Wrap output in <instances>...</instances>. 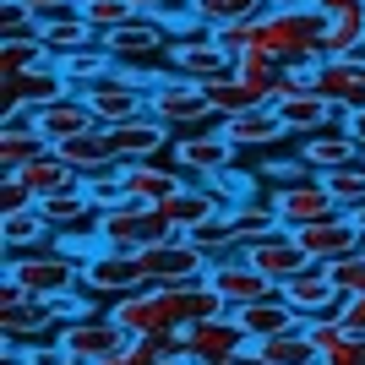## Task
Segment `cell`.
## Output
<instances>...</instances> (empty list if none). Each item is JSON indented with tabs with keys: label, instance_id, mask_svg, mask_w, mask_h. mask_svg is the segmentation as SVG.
Masks as SVG:
<instances>
[{
	"label": "cell",
	"instance_id": "6da1fadb",
	"mask_svg": "<svg viewBox=\"0 0 365 365\" xmlns=\"http://www.w3.org/2000/svg\"><path fill=\"white\" fill-rule=\"evenodd\" d=\"M322 38H327V11L317 6H262L257 11V49H267L278 66H322Z\"/></svg>",
	"mask_w": 365,
	"mask_h": 365
},
{
	"label": "cell",
	"instance_id": "d6a6232c",
	"mask_svg": "<svg viewBox=\"0 0 365 365\" xmlns=\"http://www.w3.org/2000/svg\"><path fill=\"white\" fill-rule=\"evenodd\" d=\"M16 180L28 185L33 197H49V191H71V185H82V175H76V169L66 164L61 153L49 148V153H38L28 169H16Z\"/></svg>",
	"mask_w": 365,
	"mask_h": 365
},
{
	"label": "cell",
	"instance_id": "8fae6325",
	"mask_svg": "<svg viewBox=\"0 0 365 365\" xmlns=\"http://www.w3.org/2000/svg\"><path fill=\"white\" fill-rule=\"evenodd\" d=\"M131 289H148V278H142V262H137V257L98 245V251L82 262V294H88V300L115 305L120 294H131Z\"/></svg>",
	"mask_w": 365,
	"mask_h": 365
},
{
	"label": "cell",
	"instance_id": "680465c9",
	"mask_svg": "<svg viewBox=\"0 0 365 365\" xmlns=\"http://www.w3.org/2000/svg\"><path fill=\"white\" fill-rule=\"evenodd\" d=\"M224 365H262V360H257L251 349H245V354H235V360H224Z\"/></svg>",
	"mask_w": 365,
	"mask_h": 365
},
{
	"label": "cell",
	"instance_id": "7bdbcfd3",
	"mask_svg": "<svg viewBox=\"0 0 365 365\" xmlns=\"http://www.w3.org/2000/svg\"><path fill=\"white\" fill-rule=\"evenodd\" d=\"M82 16L93 22V33L104 38V33H115V28H125V22H137V6L131 0H82Z\"/></svg>",
	"mask_w": 365,
	"mask_h": 365
},
{
	"label": "cell",
	"instance_id": "ab89813d",
	"mask_svg": "<svg viewBox=\"0 0 365 365\" xmlns=\"http://www.w3.org/2000/svg\"><path fill=\"white\" fill-rule=\"evenodd\" d=\"M98 44V33H93L88 16H66V22H49L44 28V49L55 55V61H66V55H76V49Z\"/></svg>",
	"mask_w": 365,
	"mask_h": 365
},
{
	"label": "cell",
	"instance_id": "4316f807",
	"mask_svg": "<svg viewBox=\"0 0 365 365\" xmlns=\"http://www.w3.org/2000/svg\"><path fill=\"white\" fill-rule=\"evenodd\" d=\"M224 137L235 142V153H245V148L278 153L289 131H284V120H278L273 104H257V109H245V115H235V120H224Z\"/></svg>",
	"mask_w": 365,
	"mask_h": 365
},
{
	"label": "cell",
	"instance_id": "f907efd6",
	"mask_svg": "<svg viewBox=\"0 0 365 365\" xmlns=\"http://www.w3.org/2000/svg\"><path fill=\"white\" fill-rule=\"evenodd\" d=\"M33 207H38V197H33L16 175H6V180H0V218L6 213H33Z\"/></svg>",
	"mask_w": 365,
	"mask_h": 365
},
{
	"label": "cell",
	"instance_id": "9c48e42d",
	"mask_svg": "<svg viewBox=\"0 0 365 365\" xmlns=\"http://www.w3.org/2000/svg\"><path fill=\"white\" fill-rule=\"evenodd\" d=\"M235 142L224 137V125L218 131H185V137H175V148H169V164L180 169L185 180H218V175H229L235 169Z\"/></svg>",
	"mask_w": 365,
	"mask_h": 365
},
{
	"label": "cell",
	"instance_id": "d6986e66",
	"mask_svg": "<svg viewBox=\"0 0 365 365\" xmlns=\"http://www.w3.org/2000/svg\"><path fill=\"white\" fill-rule=\"evenodd\" d=\"M278 294L300 311V317H338V305H344V289L333 284V273L327 267H305V273H294V278H284L278 284Z\"/></svg>",
	"mask_w": 365,
	"mask_h": 365
},
{
	"label": "cell",
	"instance_id": "cb8c5ba5",
	"mask_svg": "<svg viewBox=\"0 0 365 365\" xmlns=\"http://www.w3.org/2000/svg\"><path fill=\"white\" fill-rule=\"evenodd\" d=\"M158 213L169 218V229H175V235H191V229H202L207 224V218H218V213H229V202L218 197L213 185H185V191H175V197L164 202V207H158Z\"/></svg>",
	"mask_w": 365,
	"mask_h": 365
},
{
	"label": "cell",
	"instance_id": "1f68e13d",
	"mask_svg": "<svg viewBox=\"0 0 365 365\" xmlns=\"http://www.w3.org/2000/svg\"><path fill=\"white\" fill-rule=\"evenodd\" d=\"M322 55H327V61H360L365 55V0L349 6V11H338V16H327Z\"/></svg>",
	"mask_w": 365,
	"mask_h": 365
},
{
	"label": "cell",
	"instance_id": "b9f144b4",
	"mask_svg": "<svg viewBox=\"0 0 365 365\" xmlns=\"http://www.w3.org/2000/svg\"><path fill=\"white\" fill-rule=\"evenodd\" d=\"M207 104H213L218 120H235V115H245V109H257L262 98L245 88L240 76H229V82H213V88H207Z\"/></svg>",
	"mask_w": 365,
	"mask_h": 365
},
{
	"label": "cell",
	"instance_id": "db71d44e",
	"mask_svg": "<svg viewBox=\"0 0 365 365\" xmlns=\"http://www.w3.org/2000/svg\"><path fill=\"white\" fill-rule=\"evenodd\" d=\"M344 125H349V137H354V148L365 153V109H349V115H344Z\"/></svg>",
	"mask_w": 365,
	"mask_h": 365
},
{
	"label": "cell",
	"instance_id": "5bb4252c",
	"mask_svg": "<svg viewBox=\"0 0 365 365\" xmlns=\"http://www.w3.org/2000/svg\"><path fill=\"white\" fill-rule=\"evenodd\" d=\"M354 158H365L360 148H354L349 125L333 120L322 125V131H311V137H300V148H294V164L305 169V175H333V169H349Z\"/></svg>",
	"mask_w": 365,
	"mask_h": 365
},
{
	"label": "cell",
	"instance_id": "277c9868",
	"mask_svg": "<svg viewBox=\"0 0 365 365\" xmlns=\"http://www.w3.org/2000/svg\"><path fill=\"white\" fill-rule=\"evenodd\" d=\"M98 240H104L109 251L142 257L148 245L175 240V229H169V218L158 213V207H148V202H125V207H115V213H98Z\"/></svg>",
	"mask_w": 365,
	"mask_h": 365
},
{
	"label": "cell",
	"instance_id": "7a4b0ae2",
	"mask_svg": "<svg viewBox=\"0 0 365 365\" xmlns=\"http://www.w3.org/2000/svg\"><path fill=\"white\" fill-rule=\"evenodd\" d=\"M6 278L22 284L33 300L82 294V262L71 251H16V257H6Z\"/></svg>",
	"mask_w": 365,
	"mask_h": 365
},
{
	"label": "cell",
	"instance_id": "7dc6e473",
	"mask_svg": "<svg viewBox=\"0 0 365 365\" xmlns=\"http://www.w3.org/2000/svg\"><path fill=\"white\" fill-rule=\"evenodd\" d=\"M125 169V164H120ZM88 185V202H93V213H115V207H125V185H120V175H98V180H82Z\"/></svg>",
	"mask_w": 365,
	"mask_h": 365
},
{
	"label": "cell",
	"instance_id": "681fc988",
	"mask_svg": "<svg viewBox=\"0 0 365 365\" xmlns=\"http://www.w3.org/2000/svg\"><path fill=\"white\" fill-rule=\"evenodd\" d=\"M327 273H333V284H338L344 294H365V251H354V257L333 262Z\"/></svg>",
	"mask_w": 365,
	"mask_h": 365
},
{
	"label": "cell",
	"instance_id": "11a10c76",
	"mask_svg": "<svg viewBox=\"0 0 365 365\" xmlns=\"http://www.w3.org/2000/svg\"><path fill=\"white\" fill-rule=\"evenodd\" d=\"M305 6H317V11L338 16V11H349V6H360V0H305Z\"/></svg>",
	"mask_w": 365,
	"mask_h": 365
},
{
	"label": "cell",
	"instance_id": "f546056e",
	"mask_svg": "<svg viewBox=\"0 0 365 365\" xmlns=\"http://www.w3.org/2000/svg\"><path fill=\"white\" fill-rule=\"evenodd\" d=\"M273 109H278V120H284V131H289V137H311V131H322V125L344 120V115H338V104H327L317 88L289 93V98H278Z\"/></svg>",
	"mask_w": 365,
	"mask_h": 365
},
{
	"label": "cell",
	"instance_id": "ba28073f",
	"mask_svg": "<svg viewBox=\"0 0 365 365\" xmlns=\"http://www.w3.org/2000/svg\"><path fill=\"white\" fill-rule=\"evenodd\" d=\"M137 262H142L148 289H180V284H202V278H207V267H213V262L202 257V251L185 240V235H175V240H164V245H148Z\"/></svg>",
	"mask_w": 365,
	"mask_h": 365
},
{
	"label": "cell",
	"instance_id": "7c38bea8",
	"mask_svg": "<svg viewBox=\"0 0 365 365\" xmlns=\"http://www.w3.org/2000/svg\"><path fill=\"white\" fill-rule=\"evenodd\" d=\"M294 240H300V251L317 267H333V262L354 257V251H365V229L354 224L349 213H333V218H322V224H305L294 229Z\"/></svg>",
	"mask_w": 365,
	"mask_h": 365
},
{
	"label": "cell",
	"instance_id": "836d02e7",
	"mask_svg": "<svg viewBox=\"0 0 365 365\" xmlns=\"http://www.w3.org/2000/svg\"><path fill=\"white\" fill-rule=\"evenodd\" d=\"M229 224H235L240 245H257V240H273V235H284V218L273 213V202H267V197L245 202V207H229Z\"/></svg>",
	"mask_w": 365,
	"mask_h": 365
},
{
	"label": "cell",
	"instance_id": "9f6ffc18",
	"mask_svg": "<svg viewBox=\"0 0 365 365\" xmlns=\"http://www.w3.org/2000/svg\"><path fill=\"white\" fill-rule=\"evenodd\" d=\"M131 6H137L142 16H158V11H164V6H169V0H131Z\"/></svg>",
	"mask_w": 365,
	"mask_h": 365
},
{
	"label": "cell",
	"instance_id": "74e56055",
	"mask_svg": "<svg viewBox=\"0 0 365 365\" xmlns=\"http://www.w3.org/2000/svg\"><path fill=\"white\" fill-rule=\"evenodd\" d=\"M66 82H71V93H88L98 88L109 71H115V61H109V49L104 44H88V49H76V55H66Z\"/></svg>",
	"mask_w": 365,
	"mask_h": 365
},
{
	"label": "cell",
	"instance_id": "c3c4849f",
	"mask_svg": "<svg viewBox=\"0 0 365 365\" xmlns=\"http://www.w3.org/2000/svg\"><path fill=\"white\" fill-rule=\"evenodd\" d=\"M213 38H218V49H224L229 61H240L245 49L257 44V16H245V22H224V28H213Z\"/></svg>",
	"mask_w": 365,
	"mask_h": 365
},
{
	"label": "cell",
	"instance_id": "83f0119b",
	"mask_svg": "<svg viewBox=\"0 0 365 365\" xmlns=\"http://www.w3.org/2000/svg\"><path fill=\"white\" fill-rule=\"evenodd\" d=\"M66 158V164L82 175V180H98V175H120V153H115V142H109V131L98 125V131H88V137H71L66 148H55Z\"/></svg>",
	"mask_w": 365,
	"mask_h": 365
},
{
	"label": "cell",
	"instance_id": "8992f818",
	"mask_svg": "<svg viewBox=\"0 0 365 365\" xmlns=\"http://www.w3.org/2000/svg\"><path fill=\"white\" fill-rule=\"evenodd\" d=\"M98 44L109 49V61H115V66H125V71H148V61H164L169 49H175V33H169L158 16H137V22H125V28L104 33ZM148 76H158V82H164L169 71H148Z\"/></svg>",
	"mask_w": 365,
	"mask_h": 365
},
{
	"label": "cell",
	"instance_id": "4dcf8cb0",
	"mask_svg": "<svg viewBox=\"0 0 365 365\" xmlns=\"http://www.w3.org/2000/svg\"><path fill=\"white\" fill-rule=\"evenodd\" d=\"M38 213H44V224L55 229V240H61V235H76V224L98 229V213H93V202H88V185H71V191H49V197H38Z\"/></svg>",
	"mask_w": 365,
	"mask_h": 365
},
{
	"label": "cell",
	"instance_id": "603a6c76",
	"mask_svg": "<svg viewBox=\"0 0 365 365\" xmlns=\"http://www.w3.org/2000/svg\"><path fill=\"white\" fill-rule=\"evenodd\" d=\"M38 153H49V142L38 137L33 115H28V109H11V115L0 120V175H16V169H28Z\"/></svg>",
	"mask_w": 365,
	"mask_h": 365
},
{
	"label": "cell",
	"instance_id": "e0dca14e",
	"mask_svg": "<svg viewBox=\"0 0 365 365\" xmlns=\"http://www.w3.org/2000/svg\"><path fill=\"white\" fill-rule=\"evenodd\" d=\"M104 311L120 322L131 338H164V333H180V327L169 322V305H164V294H158V289H131V294H120L115 305H104Z\"/></svg>",
	"mask_w": 365,
	"mask_h": 365
},
{
	"label": "cell",
	"instance_id": "60d3db41",
	"mask_svg": "<svg viewBox=\"0 0 365 365\" xmlns=\"http://www.w3.org/2000/svg\"><path fill=\"white\" fill-rule=\"evenodd\" d=\"M322 185L333 191V202L344 207V213L365 207V158H354L349 169H333V175H322Z\"/></svg>",
	"mask_w": 365,
	"mask_h": 365
},
{
	"label": "cell",
	"instance_id": "d590c367",
	"mask_svg": "<svg viewBox=\"0 0 365 365\" xmlns=\"http://www.w3.org/2000/svg\"><path fill=\"white\" fill-rule=\"evenodd\" d=\"M251 354H257L262 365H322L317 349H311V338L300 333H278V338H262V344H251Z\"/></svg>",
	"mask_w": 365,
	"mask_h": 365
},
{
	"label": "cell",
	"instance_id": "ee69618b",
	"mask_svg": "<svg viewBox=\"0 0 365 365\" xmlns=\"http://www.w3.org/2000/svg\"><path fill=\"white\" fill-rule=\"evenodd\" d=\"M55 61L44 49V38H28V44H0V82H11V76H22L28 66H44Z\"/></svg>",
	"mask_w": 365,
	"mask_h": 365
},
{
	"label": "cell",
	"instance_id": "e575fe53",
	"mask_svg": "<svg viewBox=\"0 0 365 365\" xmlns=\"http://www.w3.org/2000/svg\"><path fill=\"white\" fill-rule=\"evenodd\" d=\"M235 76H240L245 88L257 93L262 104H273V98H278V76H284V66H278L273 55H267V49H257V44H251V49L240 55V61H235Z\"/></svg>",
	"mask_w": 365,
	"mask_h": 365
},
{
	"label": "cell",
	"instance_id": "f5cc1de1",
	"mask_svg": "<svg viewBox=\"0 0 365 365\" xmlns=\"http://www.w3.org/2000/svg\"><path fill=\"white\" fill-rule=\"evenodd\" d=\"M338 322H344L354 338H365V294H344V305H338Z\"/></svg>",
	"mask_w": 365,
	"mask_h": 365
},
{
	"label": "cell",
	"instance_id": "d4e9b609",
	"mask_svg": "<svg viewBox=\"0 0 365 365\" xmlns=\"http://www.w3.org/2000/svg\"><path fill=\"white\" fill-rule=\"evenodd\" d=\"M229 317L240 322V333L251 338V344H262V338H278V333H300L305 317L294 311L284 294H273V300H257V305H240V311H229Z\"/></svg>",
	"mask_w": 365,
	"mask_h": 365
},
{
	"label": "cell",
	"instance_id": "f6af8a7d",
	"mask_svg": "<svg viewBox=\"0 0 365 365\" xmlns=\"http://www.w3.org/2000/svg\"><path fill=\"white\" fill-rule=\"evenodd\" d=\"M267 0H197V22L207 28H224V22H245V16H257Z\"/></svg>",
	"mask_w": 365,
	"mask_h": 365
},
{
	"label": "cell",
	"instance_id": "f35d334b",
	"mask_svg": "<svg viewBox=\"0 0 365 365\" xmlns=\"http://www.w3.org/2000/svg\"><path fill=\"white\" fill-rule=\"evenodd\" d=\"M55 229L44 224V213L33 207V213H6L0 218V240H6V257H16V251H38V240H49Z\"/></svg>",
	"mask_w": 365,
	"mask_h": 365
},
{
	"label": "cell",
	"instance_id": "6f0895ef",
	"mask_svg": "<svg viewBox=\"0 0 365 365\" xmlns=\"http://www.w3.org/2000/svg\"><path fill=\"white\" fill-rule=\"evenodd\" d=\"M98 365H142V360L131 349H120V354H109V360H98Z\"/></svg>",
	"mask_w": 365,
	"mask_h": 365
},
{
	"label": "cell",
	"instance_id": "484cf974",
	"mask_svg": "<svg viewBox=\"0 0 365 365\" xmlns=\"http://www.w3.org/2000/svg\"><path fill=\"white\" fill-rule=\"evenodd\" d=\"M245 262H251L262 278H273V284H284V278H294V273L311 267V257H305L300 240H294V229H284V235H273V240L245 245Z\"/></svg>",
	"mask_w": 365,
	"mask_h": 365
},
{
	"label": "cell",
	"instance_id": "3957f363",
	"mask_svg": "<svg viewBox=\"0 0 365 365\" xmlns=\"http://www.w3.org/2000/svg\"><path fill=\"white\" fill-rule=\"evenodd\" d=\"M148 115H158L175 137H185V131H218L224 125L213 115V104H207V88H197V82H185L175 71L148 93Z\"/></svg>",
	"mask_w": 365,
	"mask_h": 365
},
{
	"label": "cell",
	"instance_id": "f1b7e54d",
	"mask_svg": "<svg viewBox=\"0 0 365 365\" xmlns=\"http://www.w3.org/2000/svg\"><path fill=\"white\" fill-rule=\"evenodd\" d=\"M317 93L327 98V104H338V115L365 109V61H322Z\"/></svg>",
	"mask_w": 365,
	"mask_h": 365
},
{
	"label": "cell",
	"instance_id": "52a82bcc",
	"mask_svg": "<svg viewBox=\"0 0 365 365\" xmlns=\"http://www.w3.org/2000/svg\"><path fill=\"white\" fill-rule=\"evenodd\" d=\"M55 338H61V349L71 354V360H82V365H98V360H109V354L131 349V333H125L109 311H82V317H71Z\"/></svg>",
	"mask_w": 365,
	"mask_h": 365
},
{
	"label": "cell",
	"instance_id": "ac0fdd59",
	"mask_svg": "<svg viewBox=\"0 0 365 365\" xmlns=\"http://www.w3.org/2000/svg\"><path fill=\"white\" fill-rule=\"evenodd\" d=\"M33 125H38V137H44L49 148H66L71 137L98 131V115L88 109V98H82V93H66V98H55V104L33 109Z\"/></svg>",
	"mask_w": 365,
	"mask_h": 365
},
{
	"label": "cell",
	"instance_id": "44dd1931",
	"mask_svg": "<svg viewBox=\"0 0 365 365\" xmlns=\"http://www.w3.org/2000/svg\"><path fill=\"white\" fill-rule=\"evenodd\" d=\"M109 142L120 153V164H148V158H158V153L175 148V131H169L158 115H142V120L109 125Z\"/></svg>",
	"mask_w": 365,
	"mask_h": 365
},
{
	"label": "cell",
	"instance_id": "30bf717a",
	"mask_svg": "<svg viewBox=\"0 0 365 365\" xmlns=\"http://www.w3.org/2000/svg\"><path fill=\"white\" fill-rule=\"evenodd\" d=\"M267 202H273V213L284 218V229H305V224H322V218L344 213L333 202V191L322 185V175H294V180H278L273 191H267Z\"/></svg>",
	"mask_w": 365,
	"mask_h": 365
},
{
	"label": "cell",
	"instance_id": "91938a15",
	"mask_svg": "<svg viewBox=\"0 0 365 365\" xmlns=\"http://www.w3.org/2000/svg\"><path fill=\"white\" fill-rule=\"evenodd\" d=\"M349 218H354V224H360V229H365V207H354V213H349Z\"/></svg>",
	"mask_w": 365,
	"mask_h": 365
},
{
	"label": "cell",
	"instance_id": "bcb514c9",
	"mask_svg": "<svg viewBox=\"0 0 365 365\" xmlns=\"http://www.w3.org/2000/svg\"><path fill=\"white\" fill-rule=\"evenodd\" d=\"M28 38H44V28L28 16L22 0H6L0 6V44H28Z\"/></svg>",
	"mask_w": 365,
	"mask_h": 365
},
{
	"label": "cell",
	"instance_id": "94428289",
	"mask_svg": "<svg viewBox=\"0 0 365 365\" xmlns=\"http://www.w3.org/2000/svg\"><path fill=\"white\" fill-rule=\"evenodd\" d=\"M76 365H82V360H76Z\"/></svg>",
	"mask_w": 365,
	"mask_h": 365
},
{
	"label": "cell",
	"instance_id": "4fadbf2b",
	"mask_svg": "<svg viewBox=\"0 0 365 365\" xmlns=\"http://www.w3.org/2000/svg\"><path fill=\"white\" fill-rule=\"evenodd\" d=\"M71 93V82H66V66L61 61H44V66H28L22 76H11V82H0V104H6V115L11 109H44L55 104V98H66Z\"/></svg>",
	"mask_w": 365,
	"mask_h": 365
},
{
	"label": "cell",
	"instance_id": "7402d4cb",
	"mask_svg": "<svg viewBox=\"0 0 365 365\" xmlns=\"http://www.w3.org/2000/svg\"><path fill=\"white\" fill-rule=\"evenodd\" d=\"M120 185H125V197L131 202H148V207H164L175 191H185V175L175 164H164V158H148V164H125L120 169Z\"/></svg>",
	"mask_w": 365,
	"mask_h": 365
},
{
	"label": "cell",
	"instance_id": "8d00e7d4",
	"mask_svg": "<svg viewBox=\"0 0 365 365\" xmlns=\"http://www.w3.org/2000/svg\"><path fill=\"white\" fill-rule=\"evenodd\" d=\"M185 240L197 245L207 262H229V257H240L245 245H240V235H235V224H229V213H218V218H207L202 229H191Z\"/></svg>",
	"mask_w": 365,
	"mask_h": 365
},
{
	"label": "cell",
	"instance_id": "9a60e30c",
	"mask_svg": "<svg viewBox=\"0 0 365 365\" xmlns=\"http://www.w3.org/2000/svg\"><path fill=\"white\" fill-rule=\"evenodd\" d=\"M251 349V338L240 333V322H202V327H185V365H224L235 354Z\"/></svg>",
	"mask_w": 365,
	"mask_h": 365
},
{
	"label": "cell",
	"instance_id": "2e32d148",
	"mask_svg": "<svg viewBox=\"0 0 365 365\" xmlns=\"http://www.w3.org/2000/svg\"><path fill=\"white\" fill-rule=\"evenodd\" d=\"M207 284L229 300V311L257 305V300H273V294H278V284H273V278H262L257 267L245 262V251H240V257H229V262H213V267H207Z\"/></svg>",
	"mask_w": 365,
	"mask_h": 365
},
{
	"label": "cell",
	"instance_id": "ffe728a7",
	"mask_svg": "<svg viewBox=\"0 0 365 365\" xmlns=\"http://www.w3.org/2000/svg\"><path fill=\"white\" fill-rule=\"evenodd\" d=\"M158 294H164L169 322H175L180 333L185 327H202V322H224L229 317V300L207 284V278H202V284H180V289H158Z\"/></svg>",
	"mask_w": 365,
	"mask_h": 365
},
{
	"label": "cell",
	"instance_id": "816d5d0a",
	"mask_svg": "<svg viewBox=\"0 0 365 365\" xmlns=\"http://www.w3.org/2000/svg\"><path fill=\"white\" fill-rule=\"evenodd\" d=\"M22 354H28V365H76L71 354L61 349V338H44V344H28Z\"/></svg>",
	"mask_w": 365,
	"mask_h": 365
},
{
	"label": "cell",
	"instance_id": "5b68a950",
	"mask_svg": "<svg viewBox=\"0 0 365 365\" xmlns=\"http://www.w3.org/2000/svg\"><path fill=\"white\" fill-rule=\"evenodd\" d=\"M169 71L185 76V82H197V88H213V82H229V76H235V61L218 49V38H213L207 22H191L185 33H175Z\"/></svg>",
	"mask_w": 365,
	"mask_h": 365
}]
</instances>
